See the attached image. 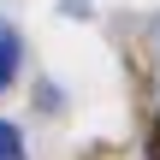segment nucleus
<instances>
[{
  "instance_id": "obj_1",
  "label": "nucleus",
  "mask_w": 160,
  "mask_h": 160,
  "mask_svg": "<svg viewBox=\"0 0 160 160\" xmlns=\"http://www.w3.org/2000/svg\"><path fill=\"white\" fill-rule=\"evenodd\" d=\"M18 77V36L12 30H0V89Z\"/></svg>"
},
{
  "instance_id": "obj_2",
  "label": "nucleus",
  "mask_w": 160,
  "mask_h": 160,
  "mask_svg": "<svg viewBox=\"0 0 160 160\" xmlns=\"http://www.w3.org/2000/svg\"><path fill=\"white\" fill-rule=\"evenodd\" d=\"M0 160H30V154H24V137H18L12 119H0Z\"/></svg>"
}]
</instances>
